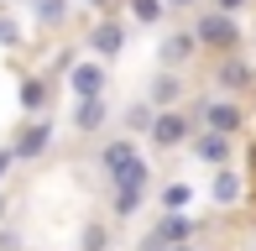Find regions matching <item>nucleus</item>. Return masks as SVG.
<instances>
[{
	"label": "nucleus",
	"instance_id": "nucleus-1",
	"mask_svg": "<svg viewBox=\"0 0 256 251\" xmlns=\"http://www.w3.org/2000/svg\"><path fill=\"white\" fill-rule=\"evenodd\" d=\"M194 42L209 48V52H225V58H230V52L240 48V21L230 16V10L214 6V10H204V16L194 21Z\"/></svg>",
	"mask_w": 256,
	"mask_h": 251
},
{
	"label": "nucleus",
	"instance_id": "nucleus-2",
	"mask_svg": "<svg viewBox=\"0 0 256 251\" xmlns=\"http://www.w3.org/2000/svg\"><path fill=\"white\" fill-rule=\"evenodd\" d=\"M146 142H152L157 152H178V146L194 142V120L183 116V110H157V116H152V131H146Z\"/></svg>",
	"mask_w": 256,
	"mask_h": 251
},
{
	"label": "nucleus",
	"instance_id": "nucleus-3",
	"mask_svg": "<svg viewBox=\"0 0 256 251\" xmlns=\"http://www.w3.org/2000/svg\"><path fill=\"white\" fill-rule=\"evenodd\" d=\"M104 84H110V74H104L100 58H78L68 68V89H74V100H104Z\"/></svg>",
	"mask_w": 256,
	"mask_h": 251
},
{
	"label": "nucleus",
	"instance_id": "nucleus-4",
	"mask_svg": "<svg viewBox=\"0 0 256 251\" xmlns=\"http://www.w3.org/2000/svg\"><path fill=\"white\" fill-rule=\"evenodd\" d=\"M120 48H126V21H115V16H100L94 26H89V58L110 63V58H120Z\"/></svg>",
	"mask_w": 256,
	"mask_h": 251
},
{
	"label": "nucleus",
	"instance_id": "nucleus-5",
	"mask_svg": "<svg viewBox=\"0 0 256 251\" xmlns=\"http://www.w3.org/2000/svg\"><path fill=\"white\" fill-rule=\"evenodd\" d=\"M48 146H52V120H32L26 131L10 142V162H37Z\"/></svg>",
	"mask_w": 256,
	"mask_h": 251
},
{
	"label": "nucleus",
	"instance_id": "nucleus-6",
	"mask_svg": "<svg viewBox=\"0 0 256 251\" xmlns=\"http://www.w3.org/2000/svg\"><path fill=\"white\" fill-rule=\"evenodd\" d=\"M194 230H199V225H194L188 214H162V220H157V230L146 236V251H168V246H183V241H194Z\"/></svg>",
	"mask_w": 256,
	"mask_h": 251
},
{
	"label": "nucleus",
	"instance_id": "nucleus-7",
	"mask_svg": "<svg viewBox=\"0 0 256 251\" xmlns=\"http://www.w3.org/2000/svg\"><path fill=\"white\" fill-rule=\"evenodd\" d=\"M131 162H142V152H136V136H110V142L100 146V168H104V178H120Z\"/></svg>",
	"mask_w": 256,
	"mask_h": 251
},
{
	"label": "nucleus",
	"instance_id": "nucleus-8",
	"mask_svg": "<svg viewBox=\"0 0 256 251\" xmlns=\"http://www.w3.org/2000/svg\"><path fill=\"white\" fill-rule=\"evenodd\" d=\"M199 120H204V131H220V136H236L240 126H246V110H240L236 100H209Z\"/></svg>",
	"mask_w": 256,
	"mask_h": 251
},
{
	"label": "nucleus",
	"instance_id": "nucleus-9",
	"mask_svg": "<svg viewBox=\"0 0 256 251\" xmlns=\"http://www.w3.org/2000/svg\"><path fill=\"white\" fill-rule=\"evenodd\" d=\"M240 194H246V184H240V173L236 168H214V178H209V199H214V210H236L240 204Z\"/></svg>",
	"mask_w": 256,
	"mask_h": 251
},
{
	"label": "nucleus",
	"instance_id": "nucleus-10",
	"mask_svg": "<svg viewBox=\"0 0 256 251\" xmlns=\"http://www.w3.org/2000/svg\"><path fill=\"white\" fill-rule=\"evenodd\" d=\"M183 74H172V68H162V74L152 78V94H146V105L152 110H178V100H183Z\"/></svg>",
	"mask_w": 256,
	"mask_h": 251
},
{
	"label": "nucleus",
	"instance_id": "nucleus-11",
	"mask_svg": "<svg viewBox=\"0 0 256 251\" xmlns=\"http://www.w3.org/2000/svg\"><path fill=\"white\" fill-rule=\"evenodd\" d=\"M199 52V42H194V32H172V37H162V48H157V58H162V68H183Z\"/></svg>",
	"mask_w": 256,
	"mask_h": 251
},
{
	"label": "nucleus",
	"instance_id": "nucleus-12",
	"mask_svg": "<svg viewBox=\"0 0 256 251\" xmlns=\"http://www.w3.org/2000/svg\"><path fill=\"white\" fill-rule=\"evenodd\" d=\"M194 152H199L209 168H225V162H230V136H220V131H194Z\"/></svg>",
	"mask_w": 256,
	"mask_h": 251
},
{
	"label": "nucleus",
	"instance_id": "nucleus-13",
	"mask_svg": "<svg viewBox=\"0 0 256 251\" xmlns=\"http://www.w3.org/2000/svg\"><path fill=\"white\" fill-rule=\"evenodd\" d=\"M157 204H162V214H188V204H194V184H183V178H172V184H162Z\"/></svg>",
	"mask_w": 256,
	"mask_h": 251
},
{
	"label": "nucleus",
	"instance_id": "nucleus-14",
	"mask_svg": "<svg viewBox=\"0 0 256 251\" xmlns=\"http://www.w3.org/2000/svg\"><path fill=\"white\" fill-rule=\"evenodd\" d=\"M104 100H74V131H84V136H94L100 126H104Z\"/></svg>",
	"mask_w": 256,
	"mask_h": 251
},
{
	"label": "nucleus",
	"instance_id": "nucleus-15",
	"mask_svg": "<svg viewBox=\"0 0 256 251\" xmlns=\"http://www.w3.org/2000/svg\"><path fill=\"white\" fill-rule=\"evenodd\" d=\"M126 16H131L136 26H162L168 6H162V0H126Z\"/></svg>",
	"mask_w": 256,
	"mask_h": 251
},
{
	"label": "nucleus",
	"instance_id": "nucleus-16",
	"mask_svg": "<svg viewBox=\"0 0 256 251\" xmlns=\"http://www.w3.org/2000/svg\"><path fill=\"white\" fill-rule=\"evenodd\" d=\"M142 204H146V188H115V220H136L142 214Z\"/></svg>",
	"mask_w": 256,
	"mask_h": 251
},
{
	"label": "nucleus",
	"instance_id": "nucleus-17",
	"mask_svg": "<svg viewBox=\"0 0 256 251\" xmlns=\"http://www.w3.org/2000/svg\"><path fill=\"white\" fill-rule=\"evenodd\" d=\"M48 105V78H21V110H26V116H37V110Z\"/></svg>",
	"mask_w": 256,
	"mask_h": 251
},
{
	"label": "nucleus",
	"instance_id": "nucleus-18",
	"mask_svg": "<svg viewBox=\"0 0 256 251\" xmlns=\"http://www.w3.org/2000/svg\"><path fill=\"white\" fill-rule=\"evenodd\" d=\"M78 251H110V225L89 220L84 230H78Z\"/></svg>",
	"mask_w": 256,
	"mask_h": 251
},
{
	"label": "nucleus",
	"instance_id": "nucleus-19",
	"mask_svg": "<svg viewBox=\"0 0 256 251\" xmlns=\"http://www.w3.org/2000/svg\"><path fill=\"white\" fill-rule=\"evenodd\" d=\"M240 78H246V63H236V58H225L214 68V84H225V89H240Z\"/></svg>",
	"mask_w": 256,
	"mask_h": 251
},
{
	"label": "nucleus",
	"instance_id": "nucleus-20",
	"mask_svg": "<svg viewBox=\"0 0 256 251\" xmlns=\"http://www.w3.org/2000/svg\"><path fill=\"white\" fill-rule=\"evenodd\" d=\"M152 116H157V110L146 105V100H142V105H131V110H126V120H131V136H146V131H152Z\"/></svg>",
	"mask_w": 256,
	"mask_h": 251
},
{
	"label": "nucleus",
	"instance_id": "nucleus-21",
	"mask_svg": "<svg viewBox=\"0 0 256 251\" xmlns=\"http://www.w3.org/2000/svg\"><path fill=\"white\" fill-rule=\"evenodd\" d=\"M37 21H42V26L68 21V0H37Z\"/></svg>",
	"mask_w": 256,
	"mask_h": 251
},
{
	"label": "nucleus",
	"instance_id": "nucleus-22",
	"mask_svg": "<svg viewBox=\"0 0 256 251\" xmlns=\"http://www.w3.org/2000/svg\"><path fill=\"white\" fill-rule=\"evenodd\" d=\"M0 48H21V21L0 10Z\"/></svg>",
	"mask_w": 256,
	"mask_h": 251
},
{
	"label": "nucleus",
	"instance_id": "nucleus-23",
	"mask_svg": "<svg viewBox=\"0 0 256 251\" xmlns=\"http://www.w3.org/2000/svg\"><path fill=\"white\" fill-rule=\"evenodd\" d=\"M0 251H21V230H10V225H0Z\"/></svg>",
	"mask_w": 256,
	"mask_h": 251
},
{
	"label": "nucleus",
	"instance_id": "nucleus-24",
	"mask_svg": "<svg viewBox=\"0 0 256 251\" xmlns=\"http://www.w3.org/2000/svg\"><path fill=\"white\" fill-rule=\"evenodd\" d=\"M10 168H16V162H10V146H0V178H6Z\"/></svg>",
	"mask_w": 256,
	"mask_h": 251
},
{
	"label": "nucleus",
	"instance_id": "nucleus-25",
	"mask_svg": "<svg viewBox=\"0 0 256 251\" xmlns=\"http://www.w3.org/2000/svg\"><path fill=\"white\" fill-rule=\"evenodd\" d=\"M240 6H246V0H220V10H230V16H236Z\"/></svg>",
	"mask_w": 256,
	"mask_h": 251
},
{
	"label": "nucleus",
	"instance_id": "nucleus-26",
	"mask_svg": "<svg viewBox=\"0 0 256 251\" xmlns=\"http://www.w3.org/2000/svg\"><path fill=\"white\" fill-rule=\"evenodd\" d=\"M162 6H168V10H172V6H178V10H183V6H199V0H162Z\"/></svg>",
	"mask_w": 256,
	"mask_h": 251
},
{
	"label": "nucleus",
	"instance_id": "nucleus-27",
	"mask_svg": "<svg viewBox=\"0 0 256 251\" xmlns=\"http://www.w3.org/2000/svg\"><path fill=\"white\" fill-rule=\"evenodd\" d=\"M168 251H199V241H183V246H168Z\"/></svg>",
	"mask_w": 256,
	"mask_h": 251
},
{
	"label": "nucleus",
	"instance_id": "nucleus-28",
	"mask_svg": "<svg viewBox=\"0 0 256 251\" xmlns=\"http://www.w3.org/2000/svg\"><path fill=\"white\" fill-rule=\"evenodd\" d=\"M89 6H104V0H89Z\"/></svg>",
	"mask_w": 256,
	"mask_h": 251
},
{
	"label": "nucleus",
	"instance_id": "nucleus-29",
	"mask_svg": "<svg viewBox=\"0 0 256 251\" xmlns=\"http://www.w3.org/2000/svg\"><path fill=\"white\" fill-rule=\"evenodd\" d=\"M0 210H6V199H0Z\"/></svg>",
	"mask_w": 256,
	"mask_h": 251
}]
</instances>
